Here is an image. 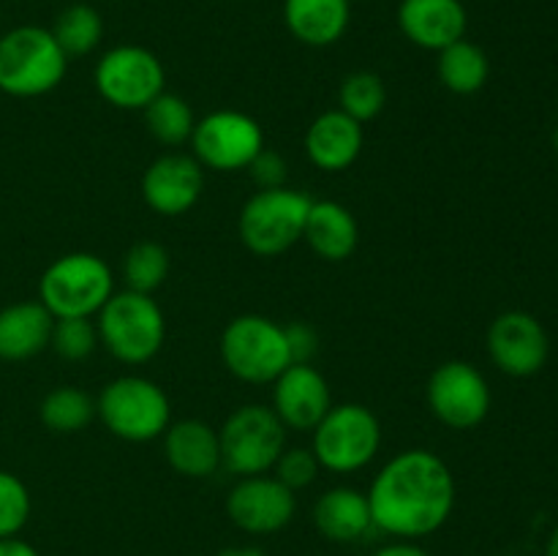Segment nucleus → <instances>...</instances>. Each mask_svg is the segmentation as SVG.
I'll use <instances>...</instances> for the list:
<instances>
[{
	"label": "nucleus",
	"mask_w": 558,
	"mask_h": 556,
	"mask_svg": "<svg viewBox=\"0 0 558 556\" xmlns=\"http://www.w3.org/2000/svg\"><path fill=\"white\" fill-rule=\"evenodd\" d=\"M365 494L374 529L396 540H423L450 521L458 485L445 458L412 447L396 452Z\"/></svg>",
	"instance_id": "1"
},
{
	"label": "nucleus",
	"mask_w": 558,
	"mask_h": 556,
	"mask_svg": "<svg viewBox=\"0 0 558 556\" xmlns=\"http://www.w3.org/2000/svg\"><path fill=\"white\" fill-rule=\"evenodd\" d=\"M69 71V58L49 27L20 25L0 33V93L38 98L52 93Z\"/></svg>",
	"instance_id": "2"
},
{
	"label": "nucleus",
	"mask_w": 558,
	"mask_h": 556,
	"mask_svg": "<svg viewBox=\"0 0 558 556\" xmlns=\"http://www.w3.org/2000/svg\"><path fill=\"white\" fill-rule=\"evenodd\" d=\"M112 294V267L90 251L58 256L38 278V303L54 319H69V316L96 319V314L107 305Z\"/></svg>",
	"instance_id": "3"
},
{
	"label": "nucleus",
	"mask_w": 558,
	"mask_h": 556,
	"mask_svg": "<svg viewBox=\"0 0 558 556\" xmlns=\"http://www.w3.org/2000/svg\"><path fill=\"white\" fill-rule=\"evenodd\" d=\"M98 338L125 365L150 363L167 341V316L153 294L114 292L96 314Z\"/></svg>",
	"instance_id": "4"
},
{
	"label": "nucleus",
	"mask_w": 558,
	"mask_h": 556,
	"mask_svg": "<svg viewBox=\"0 0 558 556\" xmlns=\"http://www.w3.org/2000/svg\"><path fill=\"white\" fill-rule=\"evenodd\" d=\"M96 418L118 439L142 445L161 439L172 423V401L158 382L125 374L104 385L96 398Z\"/></svg>",
	"instance_id": "5"
},
{
	"label": "nucleus",
	"mask_w": 558,
	"mask_h": 556,
	"mask_svg": "<svg viewBox=\"0 0 558 556\" xmlns=\"http://www.w3.org/2000/svg\"><path fill=\"white\" fill-rule=\"evenodd\" d=\"M218 349L229 374L248 385H272L292 365L287 327L262 314L234 316Z\"/></svg>",
	"instance_id": "6"
},
{
	"label": "nucleus",
	"mask_w": 558,
	"mask_h": 556,
	"mask_svg": "<svg viewBox=\"0 0 558 556\" xmlns=\"http://www.w3.org/2000/svg\"><path fill=\"white\" fill-rule=\"evenodd\" d=\"M381 447V423L365 403H332L311 431V450L322 469L354 474L368 467Z\"/></svg>",
	"instance_id": "7"
},
{
	"label": "nucleus",
	"mask_w": 558,
	"mask_h": 556,
	"mask_svg": "<svg viewBox=\"0 0 558 556\" xmlns=\"http://www.w3.org/2000/svg\"><path fill=\"white\" fill-rule=\"evenodd\" d=\"M311 196L289 185L262 189L245 200L238 218V232L245 249L256 256H281L303 240Z\"/></svg>",
	"instance_id": "8"
},
{
	"label": "nucleus",
	"mask_w": 558,
	"mask_h": 556,
	"mask_svg": "<svg viewBox=\"0 0 558 556\" xmlns=\"http://www.w3.org/2000/svg\"><path fill=\"white\" fill-rule=\"evenodd\" d=\"M221 467L238 478L270 474L287 447V428L265 403H245L234 409L218 428Z\"/></svg>",
	"instance_id": "9"
},
{
	"label": "nucleus",
	"mask_w": 558,
	"mask_h": 556,
	"mask_svg": "<svg viewBox=\"0 0 558 556\" xmlns=\"http://www.w3.org/2000/svg\"><path fill=\"white\" fill-rule=\"evenodd\" d=\"M93 85L98 96L114 109L142 112L158 93L167 90V71L153 49L140 44H118L98 58Z\"/></svg>",
	"instance_id": "10"
},
{
	"label": "nucleus",
	"mask_w": 558,
	"mask_h": 556,
	"mask_svg": "<svg viewBox=\"0 0 558 556\" xmlns=\"http://www.w3.org/2000/svg\"><path fill=\"white\" fill-rule=\"evenodd\" d=\"M265 150V131L259 120L238 109H216L196 120L191 134V156L202 169L213 172H240L248 169L259 153Z\"/></svg>",
	"instance_id": "11"
},
{
	"label": "nucleus",
	"mask_w": 558,
	"mask_h": 556,
	"mask_svg": "<svg viewBox=\"0 0 558 556\" xmlns=\"http://www.w3.org/2000/svg\"><path fill=\"white\" fill-rule=\"evenodd\" d=\"M425 401L441 425L452 431H472L488 418L494 396L483 371L466 360H447L428 376Z\"/></svg>",
	"instance_id": "12"
},
{
	"label": "nucleus",
	"mask_w": 558,
	"mask_h": 556,
	"mask_svg": "<svg viewBox=\"0 0 558 556\" xmlns=\"http://www.w3.org/2000/svg\"><path fill=\"white\" fill-rule=\"evenodd\" d=\"M485 347L501 374L523 379L539 374L548 363L550 338L543 322L529 311H505L490 322Z\"/></svg>",
	"instance_id": "13"
},
{
	"label": "nucleus",
	"mask_w": 558,
	"mask_h": 556,
	"mask_svg": "<svg viewBox=\"0 0 558 556\" xmlns=\"http://www.w3.org/2000/svg\"><path fill=\"white\" fill-rule=\"evenodd\" d=\"M298 494L272 474L240 478L227 494V516L248 534H276L292 523Z\"/></svg>",
	"instance_id": "14"
},
{
	"label": "nucleus",
	"mask_w": 558,
	"mask_h": 556,
	"mask_svg": "<svg viewBox=\"0 0 558 556\" xmlns=\"http://www.w3.org/2000/svg\"><path fill=\"white\" fill-rule=\"evenodd\" d=\"M205 191V169L191 153H163L142 174V200L163 218L185 216Z\"/></svg>",
	"instance_id": "15"
},
{
	"label": "nucleus",
	"mask_w": 558,
	"mask_h": 556,
	"mask_svg": "<svg viewBox=\"0 0 558 556\" xmlns=\"http://www.w3.org/2000/svg\"><path fill=\"white\" fill-rule=\"evenodd\" d=\"M330 407V382L314 363H292L272 382L270 409L287 431H314Z\"/></svg>",
	"instance_id": "16"
},
{
	"label": "nucleus",
	"mask_w": 558,
	"mask_h": 556,
	"mask_svg": "<svg viewBox=\"0 0 558 556\" xmlns=\"http://www.w3.org/2000/svg\"><path fill=\"white\" fill-rule=\"evenodd\" d=\"M398 27L409 44L428 52H441L466 38L469 14L461 0H401Z\"/></svg>",
	"instance_id": "17"
},
{
	"label": "nucleus",
	"mask_w": 558,
	"mask_h": 556,
	"mask_svg": "<svg viewBox=\"0 0 558 556\" xmlns=\"http://www.w3.org/2000/svg\"><path fill=\"white\" fill-rule=\"evenodd\" d=\"M365 145L363 123L341 109H330L314 118L305 131V156L322 172H343L360 158Z\"/></svg>",
	"instance_id": "18"
},
{
	"label": "nucleus",
	"mask_w": 558,
	"mask_h": 556,
	"mask_svg": "<svg viewBox=\"0 0 558 556\" xmlns=\"http://www.w3.org/2000/svg\"><path fill=\"white\" fill-rule=\"evenodd\" d=\"M163 456L178 474L191 480H205L221 469V439L218 428L196 418L169 423L163 431Z\"/></svg>",
	"instance_id": "19"
},
{
	"label": "nucleus",
	"mask_w": 558,
	"mask_h": 556,
	"mask_svg": "<svg viewBox=\"0 0 558 556\" xmlns=\"http://www.w3.org/2000/svg\"><path fill=\"white\" fill-rule=\"evenodd\" d=\"M54 316L38 300H20L0 309V360L22 363L49 349Z\"/></svg>",
	"instance_id": "20"
},
{
	"label": "nucleus",
	"mask_w": 558,
	"mask_h": 556,
	"mask_svg": "<svg viewBox=\"0 0 558 556\" xmlns=\"http://www.w3.org/2000/svg\"><path fill=\"white\" fill-rule=\"evenodd\" d=\"M311 518L322 537H327L330 543H357L374 529L368 494L352 488V485L327 488L316 499Z\"/></svg>",
	"instance_id": "21"
},
{
	"label": "nucleus",
	"mask_w": 558,
	"mask_h": 556,
	"mask_svg": "<svg viewBox=\"0 0 558 556\" xmlns=\"http://www.w3.org/2000/svg\"><path fill=\"white\" fill-rule=\"evenodd\" d=\"M303 240L319 259L343 262L357 251V218L341 202L314 200L308 207V216H305Z\"/></svg>",
	"instance_id": "22"
},
{
	"label": "nucleus",
	"mask_w": 558,
	"mask_h": 556,
	"mask_svg": "<svg viewBox=\"0 0 558 556\" xmlns=\"http://www.w3.org/2000/svg\"><path fill=\"white\" fill-rule=\"evenodd\" d=\"M287 31L305 47H332L352 22V0H283Z\"/></svg>",
	"instance_id": "23"
},
{
	"label": "nucleus",
	"mask_w": 558,
	"mask_h": 556,
	"mask_svg": "<svg viewBox=\"0 0 558 556\" xmlns=\"http://www.w3.org/2000/svg\"><path fill=\"white\" fill-rule=\"evenodd\" d=\"M436 55H439L436 74L447 90L456 96H472V93L483 90L490 76V60L480 44L461 38Z\"/></svg>",
	"instance_id": "24"
},
{
	"label": "nucleus",
	"mask_w": 558,
	"mask_h": 556,
	"mask_svg": "<svg viewBox=\"0 0 558 556\" xmlns=\"http://www.w3.org/2000/svg\"><path fill=\"white\" fill-rule=\"evenodd\" d=\"M38 418L52 434H80L96 420V398L74 385H60L41 398Z\"/></svg>",
	"instance_id": "25"
},
{
	"label": "nucleus",
	"mask_w": 558,
	"mask_h": 556,
	"mask_svg": "<svg viewBox=\"0 0 558 556\" xmlns=\"http://www.w3.org/2000/svg\"><path fill=\"white\" fill-rule=\"evenodd\" d=\"M52 36L65 52V58H85L101 47L104 16L90 3H71L54 16Z\"/></svg>",
	"instance_id": "26"
},
{
	"label": "nucleus",
	"mask_w": 558,
	"mask_h": 556,
	"mask_svg": "<svg viewBox=\"0 0 558 556\" xmlns=\"http://www.w3.org/2000/svg\"><path fill=\"white\" fill-rule=\"evenodd\" d=\"M145 125L150 131V136L156 142H161L163 147H180L185 142H191V134H194L196 114L191 109V104L185 101L178 93H158L145 109Z\"/></svg>",
	"instance_id": "27"
},
{
	"label": "nucleus",
	"mask_w": 558,
	"mask_h": 556,
	"mask_svg": "<svg viewBox=\"0 0 558 556\" xmlns=\"http://www.w3.org/2000/svg\"><path fill=\"white\" fill-rule=\"evenodd\" d=\"M169 267H172V259H169V251L161 243H156V240H140V243H134L125 251L120 273H123L125 289L153 294L169 278Z\"/></svg>",
	"instance_id": "28"
},
{
	"label": "nucleus",
	"mask_w": 558,
	"mask_h": 556,
	"mask_svg": "<svg viewBox=\"0 0 558 556\" xmlns=\"http://www.w3.org/2000/svg\"><path fill=\"white\" fill-rule=\"evenodd\" d=\"M387 107V85L374 71H354L338 87V109L354 118L357 123L379 118Z\"/></svg>",
	"instance_id": "29"
},
{
	"label": "nucleus",
	"mask_w": 558,
	"mask_h": 556,
	"mask_svg": "<svg viewBox=\"0 0 558 556\" xmlns=\"http://www.w3.org/2000/svg\"><path fill=\"white\" fill-rule=\"evenodd\" d=\"M98 343H101V338H98V327L93 319H85V316L54 319L49 349H52L58 358L80 363V360H87L96 352Z\"/></svg>",
	"instance_id": "30"
},
{
	"label": "nucleus",
	"mask_w": 558,
	"mask_h": 556,
	"mask_svg": "<svg viewBox=\"0 0 558 556\" xmlns=\"http://www.w3.org/2000/svg\"><path fill=\"white\" fill-rule=\"evenodd\" d=\"M31 491L14 472L0 469V540L20 537L31 518Z\"/></svg>",
	"instance_id": "31"
},
{
	"label": "nucleus",
	"mask_w": 558,
	"mask_h": 556,
	"mask_svg": "<svg viewBox=\"0 0 558 556\" xmlns=\"http://www.w3.org/2000/svg\"><path fill=\"white\" fill-rule=\"evenodd\" d=\"M319 472L322 467L319 461H316L311 447H283V452L278 456L276 467H272L270 474L298 494V491L314 485L316 478H319Z\"/></svg>",
	"instance_id": "32"
},
{
	"label": "nucleus",
	"mask_w": 558,
	"mask_h": 556,
	"mask_svg": "<svg viewBox=\"0 0 558 556\" xmlns=\"http://www.w3.org/2000/svg\"><path fill=\"white\" fill-rule=\"evenodd\" d=\"M245 172H248L251 180L259 185V191L287 185V161H283V156H278V153L267 150V147L248 164Z\"/></svg>",
	"instance_id": "33"
},
{
	"label": "nucleus",
	"mask_w": 558,
	"mask_h": 556,
	"mask_svg": "<svg viewBox=\"0 0 558 556\" xmlns=\"http://www.w3.org/2000/svg\"><path fill=\"white\" fill-rule=\"evenodd\" d=\"M287 327V341H289V352H292V363H311L314 354L319 352V336L311 325L305 322H294V325H283Z\"/></svg>",
	"instance_id": "34"
},
{
	"label": "nucleus",
	"mask_w": 558,
	"mask_h": 556,
	"mask_svg": "<svg viewBox=\"0 0 558 556\" xmlns=\"http://www.w3.org/2000/svg\"><path fill=\"white\" fill-rule=\"evenodd\" d=\"M371 556H430L423 545H417V540H396V543L381 545L379 551H374Z\"/></svg>",
	"instance_id": "35"
},
{
	"label": "nucleus",
	"mask_w": 558,
	"mask_h": 556,
	"mask_svg": "<svg viewBox=\"0 0 558 556\" xmlns=\"http://www.w3.org/2000/svg\"><path fill=\"white\" fill-rule=\"evenodd\" d=\"M0 556H41L31 543L20 537H5L0 540Z\"/></svg>",
	"instance_id": "36"
},
{
	"label": "nucleus",
	"mask_w": 558,
	"mask_h": 556,
	"mask_svg": "<svg viewBox=\"0 0 558 556\" xmlns=\"http://www.w3.org/2000/svg\"><path fill=\"white\" fill-rule=\"evenodd\" d=\"M216 556H267V554L262 548H256V545H229V548L218 551Z\"/></svg>",
	"instance_id": "37"
},
{
	"label": "nucleus",
	"mask_w": 558,
	"mask_h": 556,
	"mask_svg": "<svg viewBox=\"0 0 558 556\" xmlns=\"http://www.w3.org/2000/svg\"><path fill=\"white\" fill-rule=\"evenodd\" d=\"M545 556H558V527L550 532L548 545H545Z\"/></svg>",
	"instance_id": "38"
},
{
	"label": "nucleus",
	"mask_w": 558,
	"mask_h": 556,
	"mask_svg": "<svg viewBox=\"0 0 558 556\" xmlns=\"http://www.w3.org/2000/svg\"><path fill=\"white\" fill-rule=\"evenodd\" d=\"M0 33H3V14H0Z\"/></svg>",
	"instance_id": "39"
}]
</instances>
